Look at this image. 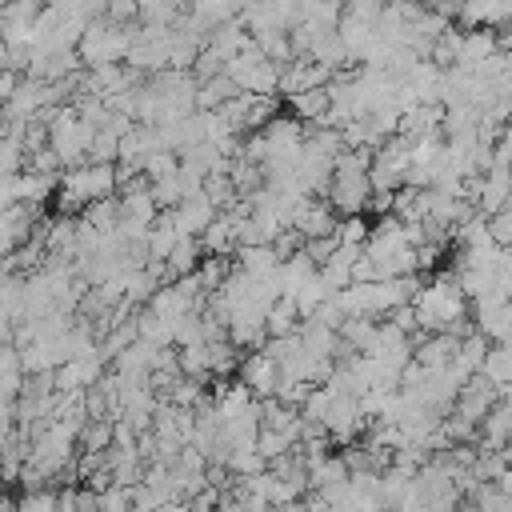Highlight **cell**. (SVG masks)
Instances as JSON below:
<instances>
[{"instance_id": "6da1fadb", "label": "cell", "mask_w": 512, "mask_h": 512, "mask_svg": "<svg viewBox=\"0 0 512 512\" xmlns=\"http://www.w3.org/2000/svg\"><path fill=\"white\" fill-rule=\"evenodd\" d=\"M412 320L420 332H456L464 336L472 324H468V300L464 292L456 288L452 276H436L432 284H420L416 296H412Z\"/></svg>"}, {"instance_id": "7a4b0ae2", "label": "cell", "mask_w": 512, "mask_h": 512, "mask_svg": "<svg viewBox=\"0 0 512 512\" xmlns=\"http://www.w3.org/2000/svg\"><path fill=\"white\" fill-rule=\"evenodd\" d=\"M116 184H120V172H116L112 164L80 160V164H72V168L56 180L60 208H88V204H96V200H108V196H116Z\"/></svg>"}, {"instance_id": "3957f363", "label": "cell", "mask_w": 512, "mask_h": 512, "mask_svg": "<svg viewBox=\"0 0 512 512\" xmlns=\"http://www.w3.org/2000/svg\"><path fill=\"white\" fill-rule=\"evenodd\" d=\"M156 512H188V500H164Z\"/></svg>"}, {"instance_id": "277c9868", "label": "cell", "mask_w": 512, "mask_h": 512, "mask_svg": "<svg viewBox=\"0 0 512 512\" xmlns=\"http://www.w3.org/2000/svg\"><path fill=\"white\" fill-rule=\"evenodd\" d=\"M124 512H144V508H124Z\"/></svg>"}]
</instances>
